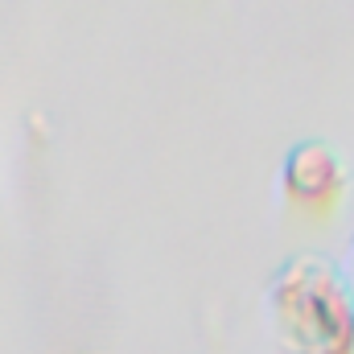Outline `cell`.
Listing matches in <instances>:
<instances>
[{
  "instance_id": "2",
  "label": "cell",
  "mask_w": 354,
  "mask_h": 354,
  "mask_svg": "<svg viewBox=\"0 0 354 354\" xmlns=\"http://www.w3.org/2000/svg\"><path fill=\"white\" fill-rule=\"evenodd\" d=\"M280 185H284V198L309 214H326L342 202L346 194V165L342 157L330 149V145H317V140H305L297 145L284 165H280Z\"/></svg>"
},
{
  "instance_id": "1",
  "label": "cell",
  "mask_w": 354,
  "mask_h": 354,
  "mask_svg": "<svg viewBox=\"0 0 354 354\" xmlns=\"http://www.w3.org/2000/svg\"><path fill=\"white\" fill-rule=\"evenodd\" d=\"M268 297L280 342L292 354H354V301L326 260H288Z\"/></svg>"
}]
</instances>
